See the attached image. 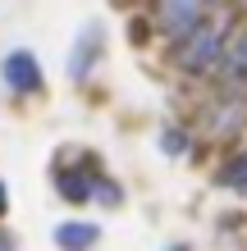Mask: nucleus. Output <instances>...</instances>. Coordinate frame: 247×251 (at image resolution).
Masks as SVG:
<instances>
[{
  "label": "nucleus",
  "instance_id": "f257e3e1",
  "mask_svg": "<svg viewBox=\"0 0 247 251\" xmlns=\"http://www.w3.org/2000/svg\"><path fill=\"white\" fill-rule=\"evenodd\" d=\"M215 60H224L220 27H197V32L183 37V46H179V69H188V73H206Z\"/></svg>",
  "mask_w": 247,
  "mask_h": 251
},
{
  "label": "nucleus",
  "instance_id": "f03ea898",
  "mask_svg": "<svg viewBox=\"0 0 247 251\" xmlns=\"http://www.w3.org/2000/svg\"><path fill=\"white\" fill-rule=\"evenodd\" d=\"M206 5H211V0H161V27H165V37L183 41L188 32H197L201 19H206Z\"/></svg>",
  "mask_w": 247,
  "mask_h": 251
},
{
  "label": "nucleus",
  "instance_id": "7ed1b4c3",
  "mask_svg": "<svg viewBox=\"0 0 247 251\" xmlns=\"http://www.w3.org/2000/svg\"><path fill=\"white\" fill-rule=\"evenodd\" d=\"M5 82L14 87V92H37V87H41V64L27 50H14L5 60Z\"/></svg>",
  "mask_w": 247,
  "mask_h": 251
},
{
  "label": "nucleus",
  "instance_id": "20e7f679",
  "mask_svg": "<svg viewBox=\"0 0 247 251\" xmlns=\"http://www.w3.org/2000/svg\"><path fill=\"white\" fill-rule=\"evenodd\" d=\"M220 73H224V82H229V87H247V32H238V37L224 46Z\"/></svg>",
  "mask_w": 247,
  "mask_h": 251
},
{
  "label": "nucleus",
  "instance_id": "39448f33",
  "mask_svg": "<svg viewBox=\"0 0 247 251\" xmlns=\"http://www.w3.org/2000/svg\"><path fill=\"white\" fill-rule=\"evenodd\" d=\"M96 238H101V228L96 224H82V219H69V224L55 228V247H60V251H87Z\"/></svg>",
  "mask_w": 247,
  "mask_h": 251
},
{
  "label": "nucleus",
  "instance_id": "423d86ee",
  "mask_svg": "<svg viewBox=\"0 0 247 251\" xmlns=\"http://www.w3.org/2000/svg\"><path fill=\"white\" fill-rule=\"evenodd\" d=\"M220 187H229V192H238V197H247V151H234V155L224 160Z\"/></svg>",
  "mask_w": 247,
  "mask_h": 251
},
{
  "label": "nucleus",
  "instance_id": "0eeeda50",
  "mask_svg": "<svg viewBox=\"0 0 247 251\" xmlns=\"http://www.w3.org/2000/svg\"><path fill=\"white\" fill-rule=\"evenodd\" d=\"M101 50V41H96V27H87V32L78 37V50H74V60H69V73L74 78H87V64H92V55Z\"/></svg>",
  "mask_w": 247,
  "mask_h": 251
},
{
  "label": "nucleus",
  "instance_id": "6e6552de",
  "mask_svg": "<svg viewBox=\"0 0 247 251\" xmlns=\"http://www.w3.org/2000/svg\"><path fill=\"white\" fill-rule=\"evenodd\" d=\"M0 251H14V242H9V233H0Z\"/></svg>",
  "mask_w": 247,
  "mask_h": 251
},
{
  "label": "nucleus",
  "instance_id": "1a4fd4ad",
  "mask_svg": "<svg viewBox=\"0 0 247 251\" xmlns=\"http://www.w3.org/2000/svg\"><path fill=\"white\" fill-rule=\"evenodd\" d=\"M5 205H9V197H5V183H0V215H5Z\"/></svg>",
  "mask_w": 247,
  "mask_h": 251
}]
</instances>
